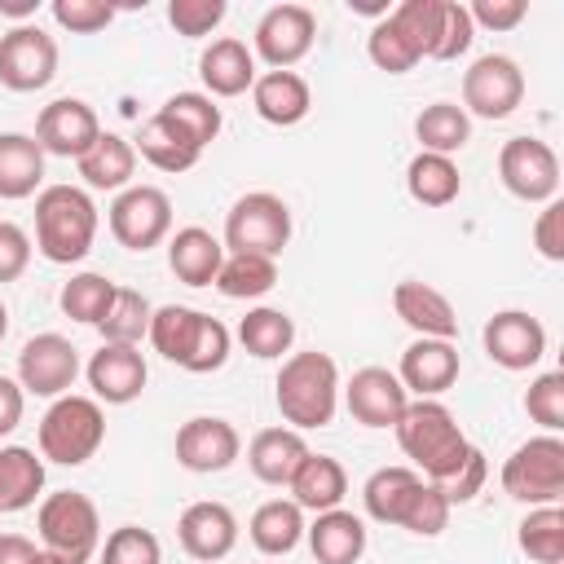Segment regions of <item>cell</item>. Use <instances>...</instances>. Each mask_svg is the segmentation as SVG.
Here are the masks:
<instances>
[{"label": "cell", "instance_id": "obj_45", "mask_svg": "<svg viewBox=\"0 0 564 564\" xmlns=\"http://www.w3.org/2000/svg\"><path fill=\"white\" fill-rule=\"evenodd\" d=\"M366 57H370L379 70H388V75H405V70H414V66H419V53H414V48H410V40L392 26V18H388V13L370 26V35H366Z\"/></svg>", "mask_w": 564, "mask_h": 564}, {"label": "cell", "instance_id": "obj_17", "mask_svg": "<svg viewBox=\"0 0 564 564\" xmlns=\"http://www.w3.org/2000/svg\"><path fill=\"white\" fill-rule=\"evenodd\" d=\"M344 405L361 427H397V419L410 405V392L401 388L397 370L388 366H361L344 383Z\"/></svg>", "mask_w": 564, "mask_h": 564}, {"label": "cell", "instance_id": "obj_6", "mask_svg": "<svg viewBox=\"0 0 564 564\" xmlns=\"http://www.w3.org/2000/svg\"><path fill=\"white\" fill-rule=\"evenodd\" d=\"M286 242H291V207L278 194L251 189L225 212V251L278 260Z\"/></svg>", "mask_w": 564, "mask_h": 564}, {"label": "cell", "instance_id": "obj_22", "mask_svg": "<svg viewBox=\"0 0 564 564\" xmlns=\"http://www.w3.org/2000/svg\"><path fill=\"white\" fill-rule=\"evenodd\" d=\"M304 458H308V441H304V432H295L286 423L282 427H260L251 436V445H247L251 476L260 485H273V489H286Z\"/></svg>", "mask_w": 564, "mask_h": 564}, {"label": "cell", "instance_id": "obj_23", "mask_svg": "<svg viewBox=\"0 0 564 564\" xmlns=\"http://www.w3.org/2000/svg\"><path fill=\"white\" fill-rule=\"evenodd\" d=\"M198 79H203V88H207L212 101H216V97H242V93H251V84H256V53H251L242 40L220 35V40H212V44L203 48V57H198Z\"/></svg>", "mask_w": 564, "mask_h": 564}, {"label": "cell", "instance_id": "obj_38", "mask_svg": "<svg viewBox=\"0 0 564 564\" xmlns=\"http://www.w3.org/2000/svg\"><path fill=\"white\" fill-rule=\"evenodd\" d=\"M212 286H216L225 300H260V295H269V291L278 286V260L225 251V264H220V273H216Z\"/></svg>", "mask_w": 564, "mask_h": 564}, {"label": "cell", "instance_id": "obj_54", "mask_svg": "<svg viewBox=\"0 0 564 564\" xmlns=\"http://www.w3.org/2000/svg\"><path fill=\"white\" fill-rule=\"evenodd\" d=\"M31 264V234L13 220H0V286L18 282Z\"/></svg>", "mask_w": 564, "mask_h": 564}, {"label": "cell", "instance_id": "obj_10", "mask_svg": "<svg viewBox=\"0 0 564 564\" xmlns=\"http://www.w3.org/2000/svg\"><path fill=\"white\" fill-rule=\"evenodd\" d=\"M53 75H57V40L44 26L22 22L0 35V84L9 93H40L53 84Z\"/></svg>", "mask_w": 564, "mask_h": 564}, {"label": "cell", "instance_id": "obj_35", "mask_svg": "<svg viewBox=\"0 0 564 564\" xmlns=\"http://www.w3.org/2000/svg\"><path fill=\"white\" fill-rule=\"evenodd\" d=\"M405 189L414 203L423 207H449L463 189V176H458V163L445 159V154H427L419 150L410 163H405Z\"/></svg>", "mask_w": 564, "mask_h": 564}, {"label": "cell", "instance_id": "obj_53", "mask_svg": "<svg viewBox=\"0 0 564 564\" xmlns=\"http://www.w3.org/2000/svg\"><path fill=\"white\" fill-rule=\"evenodd\" d=\"M533 247H538V256L551 260V264L564 260V203H560V198L542 203V212H538V220H533Z\"/></svg>", "mask_w": 564, "mask_h": 564}, {"label": "cell", "instance_id": "obj_15", "mask_svg": "<svg viewBox=\"0 0 564 564\" xmlns=\"http://www.w3.org/2000/svg\"><path fill=\"white\" fill-rule=\"evenodd\" d=\"M485 352L502 370H533L546 357V326L524 308H502L480 330Z\"/></svg>", "mask_w": 564, "mask_h": 564}, {"label": "cell", "instance_id": "obj_7", "mask_svg": "<svg viewBox=\"0 0 564 564\" xmlns=\"http://www.w3.org/2000/svg\"><path fill=\"white\" fill-rule=\"evenodd\" d=\"M502 494L524 507H551L564 494V441L555 432L529 436L502 463Z\"/></svg>", "mask_w": 564, "mask_h": 564}, {"label": "cell", "instance_id": "obj_33", "mask_svg": "<svg viewBox=\"0 0 564 564\" xmlns=\"http://www.w3.org/2000/svg\"><path fill=\"white\" fill-rule=\"evenodd\" d=\"M132 150L150 163V167H159V172H172V176H181V172H189L194 163H198V145H189L159 110L141 123V132H137V141H132Z\"/></svg>", "mask_w": 564, "mask_h": 564}, {"label": "cell", "instance_id": "obj_20", "mask_svg": "<svg viewBox=\"0 0 564 564\" xmlns=\"http://www.w3.org/2000/svg\"><path fill=\"white\" fill-rule=\"evenodd\" d=\"M392 313L419 335V339H454L458 335V313L445 300V291H436L432 282L419 278H401L392 286Z\"/></svg>", "mask_w": 564, "mask_h": 564}, {"label": "cell", "instance_id": "obj_44", "mask_svg": "<svg viewBox=\"0 0 564 564\" xmlns=\"http://www.w3.org/2000/svg\"><path fill=\"white\" fill-rule=\"evenodd\" d=\"M101 564H163V546L150 529L141 524H119L106 533V542L97 546Z\"/></svg>", "mask_w": 564, "mask_h": 564}, {"label": "cell", "instance_id": "obj_4", "mask_svg": "<svg viewBox=\"0 0 564 564\" xmlns=\"http://www.w3.org/2000/svg\"><path fill=\"white\" fill-rule=\"evenodd\" d=\"M106 441V414L101 401L66 392L57 397L40 419V458L57 467H84Z\"/></svg>", "mask_w": 564, "mask_h": 564}, {"label": "cell", "instance_id": "obj_43", "mask_svg": "<svg viewBox=\"0 0 564 564\" xmlns=\"http://www.w3.org/2000/svg\"><path fill=\"white\" fill-rule=\"evenodd\" d=\"M441 13H445V0H401L397 9H388L392 26L410 40V48L423 57H432L436 48V35H441Z\"/></svg>", "mask_w": 564, "mask_h": 564}, {"label": "cell", "instance_id": "obj_51", "mask_svg": "<svg viewBox=\"0 0 564 564\" xmlns=\"http://www.w3.org/2000/svg\"><path fill=\"white\" fill-rule=\"evenodd\" d=\"M476 40V26L467 18V4L458 0H445V13H441V35H436V48H432V62H458Z\"/></svg>", "mask_w": 564, "mask_h": 564}, {"label": "cell", "instance_id": "obj_18", "mask_svg": "<svg viewBox=\"0 0 564 564\" xmlns=\"http://www.w3.org/2000/svg\"><path fill=\"white\" fill-rule=\"evenodd\" d=\"M88 388H93V401H106V405H128L145 392V379H150V366L141 357V348H128V344H101L88 366Z\"/></svg>", "mask_w": 564, "mask_h": 564}, {"label": "cell", "instance_id": "obj_29", "mask_svg": "<svg viewBox=\"0 0 564 564\" xmlns=\"http://www.w3.org/2000/svg\"><path fill=\"white\" fill-rule=\"evenodd\" d=\"M44 189V150L26 132H0V198L18 203Z\"/></svg>", "mask_w": 564, "mask_h": 564}, {"label": "cell", "instance_id": "obj_2", "mask_svg": "<svg viewBox=\"0 0 564 564\" xmlns=\"http://www.w3.org/2000/svg\"><path fill=\"white\" fill-rule=\"evenodd\" d=\"M273 401H278V414L286 419V427L295 432H313V427H326L339 410V366L330 352H317V348H304V352H291L273 379Z\"/></svg>", "mask_w": 564, "mask_h": 564}, {"label": "cell", "instance_id": "obj_8", "mask_svg": "<svg viewBox=\"0 0 564 564\" xmlns=\"http://www.w3.org/2000/svg\"><path fill=\"white\" fill-rule=\"evenodd\" d=\"M106 225L119 247L128 251H150L172 234V198L159 185H128L115 194Z\"/></svg>", "mask_w": 564, "mask_h": 564}, {"label": "cell", "instance_id": "obj_3", "mask_svg": "<svg viewBox=\"0 0 564 564\" xmlns=\"http://www.w3.org/2000/svg\"><path fill=\"white\" fill-rule=\"evenodd\" d=\"M97 242V203L79 185H44L35 194V251L48 264H79Z\"/></svg>", "mask_w": 564, "mask_h": 564}, {"label": "cell", "instance_id": "obj_11", "mask_svg": "<svg viewBox=\"0 0 564 564\" xmlns=\"http://www.w3.org/2000/svg\"><path fill=\"white\" fill-rule=\"evenodd\" d=\"M317 40V13L308 4H273L260 13L256 35H251V53L269 66V70H291L295 62L308 57Z\"/></svg>", "mask_w": 564, "mask_h": 564}, {"label": "cell", "instance_id": "obj_14", "mask_svg": "<svg viewBox=\"0 0 564 564\" xmlns=\"http://www.w3.org/2000/svg\"><path fill=\"white\" fill-rule=\"evenodd\" d=\"M242 454V436L229 419L220 414H194L176 427V463L185 471H198V476H212V471H225L234 467Z\"/></svg>", "mask_w": 564, "mask_h": 564}, {"label": "cell", "instance_id": "obj_32", "mask_svg": "<svg viewBox=\"0 0 564 564\" xmlns=\"http://www.w3.org/2000/svg\"><path fill=\"white\" fill-rule=\"evenodd\" d=\"M419 485H423V476L414 467H379L361 485V507L379 524H401V516H405V507H410Z\"/></svg>", "mask_w": 564, "mask_h": 564}, {"label": "cell", "instance_id": "obj_37", "mask_svg": "<svg viewBox=\"0 0 564 564\" xmlns=\"http://www.w3.org/2000/svg\"><path fill=\"white\" fill-rule=\"evenodd\" d=\"M159 115L189 141V145H198V150H207L216 137H220V106L207 97V93H172L163 106H159Z\"/></svg>", "mask_w": 564, "mask_h": 564}, {"label": "cell", "instance_id": "obj_24", "mask_svg": "<svg viewBox=\"0 0 564 564\" xmlns=\"http://www.w3.org/2000/svg\"><path fill=\"white\" fill-rule=\"evenodd\" d=\"M251 106L264 123L273 128H295L308 119L313 110V93H308V79L295 75V70H264L256 75L251 84Z\"/></svg>", "mask_w": 564, "mask_h": 564}, {"label": "cell", "instance_id": "obj_55", "mask_svg": "<svg viewBox=\"0 0 564 564\" xmlns=\"http://www.w3.org/2000/svg\"><path fill=\"white\" fill-rule=\"evenodd\" d=\"M524 13H529L524 0H476V4H467L471 26H485V31H511V26L524 22Z\"/></svg>", "mask_w": 564, "mask_h": 564}, {"label": "cell", "instance_id": "obj_56", "mask_svg": "<svg viewBox=\"0 0 564 564\" xmlns=\"http://www.w3.org/2000/svg\"><path fill=\"white\" fill-rule=\"evenodd\" d=\"M22 410H26V392L18 379L0 375V436H9L18 423H22Z\"/></svg>", "mask_w": 564, "mask_h": 564}, {"label": "cell", "instance_id": "obj_19", "mask_svg": "<svg viewBox=\"0 0 564 564\" xmlns=\"http://www.w3.org/2000/svg\"><path fill=\"white\" fill-rule=\"evenodd\" d=\"M176 538H181L185 555H194L203 564H216L238 542V516L216 498H198L176 516Z\"/></svg>", "mask_w": 564, "mask_h": 564}, {"label": "cell", "instance_id": "obj_47", "mask_svg": "<svg viewBox=\"0 0 564 564\" xmlns=\"http://www.w3.org/2000/svg\"><path fill=\"white\" fill-rule=\"evenodd\" d=\"M449 511H454V507L445 502V494H441L432 480H423V485L414 489V498H410V507H405V516H401L397 529L419 533V538H436V533H445Z\"/></svg>", "mask_w": 564, "mask_h": 564}, {"label": "cell", "instance_id": "obj_46", "mask_svg": "<svg viewBox=\"0 0 564 564\" xmlns=\"http://www.w3.org/2000/svg\"><path fill=\"white\" fill-rule=\"evenodd\" d=\"M229 344H234L229 326H225L220 317L203 313L198 335H194V348H189V357H185L181 370H189V375H212V370H220V366L229 361Z\"/></svg>", "mask_w": 564, "mask_h": 564}, {"label": "cell", "instance_id": "obj_60", "mask_svg": "<svg viewBox=\"0 0 564 564\" xmlns=\"http://www.w3.org/2000/svg\"><path fill=\"white\" fill-rule=\"evenodd\" d=\"M35 564H62V560H57V555H48V551L40 546V555H35Z\"/></svg>", "mask_w": 564, "mask_h": 564}, {"label": "cell", "instance_id": "obj_12", "mask_svg": "<svg viewBox=\"0 0 564 564\" xmlns=\"http://www.w3.org/2000/svg\"><path fill=\"white\" fill-rule=\"evenodd\" d=\"M498 176L520 203H551L560 194V159L542 137H511L498 150Z\"/></svg>", "mask_w": 564, "mask_h": 564}, {"label": "cell", "instance_id": "obj_30", "mask_svg": "<svg viewBox=\"0 0 564 564\" xmlns=\"http://www.w3.org/2000/svg\"><path fill=\"white\" fill-rule=\"evenodd\" d=\"M44 494V458L26 445H0V516L35 507Z\"/></svg>", "mask_w": 564, "mask_h": 564}, {"label": "cell", "instance_id": "obj_21", "mask_svg": "<svg viewBox=\"0 0 564 564\" xmlns=\"http://www.w3.org/2000/svg\"><path fill=\"white\" fill-rule=\"evenodd\" d=\"M397 379L410 397H441L458 379V348L454 339H414L401 352Z\"/></svg>", "mask_w": 564, "mask_h": 564}, {"label": "cell", "instance_id": "obj_25", "mask_svg": "<svg viewBox=\"0 0 564 564\" xmlns=\"http://www.w3.org/2000/svg\"><path fill=\"white\" fill-rule=\"evenodd\" d=\"M225 264V242L203 229V225H185L167 238V269L176 273V282L185 286H212L216 273Z\"/></svg>", "mask_w": 564, "mask_h": 564}, {"label": "cell", "instance_id": "obj_26", "mask_svg": "<svg viewBox=\"0 0 564 564\" xmlns=\"http://www.w3.org/2000/svg\"><path fill=\"white\" fill-rule=\"evenodd\" d=\"M286 489H291V502H295L300 511L322 516V511H335V507L344 502V494H348V471H344L339 458L308 449V458L300 463V471L291 476Z\"/></svg>", "mask_w": 564, "mask_h": 564}, {"label": "cell", "instance_id": "obj_59", "mask_svg": "<svg viewBox=\"0 0 564 564\" xmlns=\"http://www.w3.org/2000/svg\"><path fill=\"white\" fill-rule=\"evenodd\" d=\"M4 335H9V308H4V300H0V344H4Z\"/></svg>", "mask_w": 564, "mask_h": 564}, {"label": "cell", "instance_id": "obj_52", "mask_svg": "<svg viewBox=\"0 0 564 564\" xmlns=\"http://www.w3.org/2000/svg\"><path fill=\"white\" fill-rule=\"evenodd\" d=\"M485 480H489V463H485V454L471 445V454L463 458V467H458L445 485H436V489L445 494V502H449V507H458V502H471V498L485 489Z\"/></svg>", "mask_w": 564, "mask_h": 564}, {"label": "cell", "instance_id": "obj_58", "mask_svg": "<svg viewBox=\"0 0 564 564\" xmlns=\"http://www.w3.org/2000/svg\"><path fill=\"white\" fill-rule=\"evenodd\" d=\"M0 18H13V26H22L26 18H35V0H0Z\"/></svg>", "mask_w": 564, "mask_h": 564}, {"label": "cell", "instance_id": "obj_27", "mask_svg": "<svg viewBox=\"0 0 564 564\" xmlns=\"http://www.w3.org/2000/svg\"><path fill=\"white\" fill-rule=\"evenodd\" d=\"M308 551L317 564H357L366 555V520L335 507V511H322L308 529Z\"/></svg>", "mask_w": 564, "mask_h": 564}, {"label": "cell", "instance_id": "obj_57", "mask_svg": "<svg viewBox=\"0 0 564 564\" xmlns=\"http://www.w3.org/2000/svg\"><path fill=\"white\" fill-rule=\"evenodd\" d=\"M40 546L26 533H0V564H35Z\"/></svg>", "mask_w": 564, "mask_h": 564}, {"label": "cell", "instance_id": "obj_50", "mask_svg": "<svg viewBox=\"0 0 564 564\" xmlns=\"http://www.w3.org/2000/svg\"><path fill=\"white\" fill-rule=\"evenodd\" d=\"M53 22L70 35H97L115 22V9L101 4V0H53Z\"/></svg>", "mask_w": 564, "mask_h": 564}, {"label": "cell", "instance_id": "obj_9", "mask_svg": "<svg viewBox=\"0 0 564 564\" xmlns=\"http://www.w3.org/2000/svg\"><path fill=\"white\" fill-rule=\"evenodd\" d=\"M524 101V70L507 53H485L463 70V110L467 119H507Z\"/></svg>", "mask_w": 564, "mask_h": 564}, {"label": "cell", "instance_id": "obj_5", "mask_svg": "<svg viewBox=\"0 0 564 564\" xmlns=\"http://www.w3.org/2000/svg\"><path fill=\"white\" fill-rule=\"evenodd\" d=\"M35 533L40 546L48 555H57L62 564H88L101 546V516L97 502L79 489H57L40 502L35 511Z\"/></svg>", "mask_w": 564, "mask_h": 564}, {"label": "cell", "instance_id": "obj_13", "mask_svg": "<svg viewBox=\"0 0 564 564\" xmlns=\"http://www.w3.org/2000/svg\"><path fill=\"white\" fill-rule=\"evenodd\" d=\"M75 379H79V348L66 335L44 330V335H31L22 344V352H18V383H22V392L57 401V397H66L75 388Z\"/></svg>", "mask_w": 564, "mask_h": 564}, {"label": "cell", "instance_id": "obj_42", "mask_svg": "<svg viewBox=\"0 0 564 564\" xmlns=\"http://www.w3.org/2000/svg\"><path fill=\"white\" fill-rule=\"evenodd\" d=\"M115 291H119V286H115L106 273H75V278L62 286L57 304H62V313H66L70 322H79V326H97V322L110 313Z\"/></svg>", "mask_w": 564, "mask_h": 564}, {"label": "cell", "instance_id": "obj_16", "mask_svg": "<svg viewBox=\"0 0 564 564\" xmlns=\"http://www.w3.org/2000/svg\"><path fill=\"white\" fill-rule=\"evenodd\" d=\"M101 137L97 110L84 97H57L35 115V145L57 159H79Z\"/></svg>", "mask_w": 564, "mask_h": 564}, {"label": "cell", "instance_id": "obj_39", "mask_svg": "<svg viewBox=\"0 0 564 564\" xmlns=\"http://www.w3.org/2000/svg\"><path fill=\"white\" fill-rule=\"evenodd\" d=\"M198 322H203L198 308H189V304H163V308L150 313V335L145 339L154 344L159 357H167L172 366H185V357L194 348V335H198Z\"/></svg>", "mask_w": 564, "mask_h": 564}, {"label": "cell", "instance_id": "obj_40", "mask_svg": "<svg viewBox=\"0 0 564 564\" xmlns=\"http://www.w3.org/2000/svg\"><path fill=\"white\" fill-rule=\"evenodd\" d=\"M516 546L533 564H564V511H560V502L529 507V516L516 524Z\"/></svg>", "mask_w": 564, "mask_h": 564}, {"label": "cell", "instance_id": "obj_49", "mask_svg": "<svg viewBox=\"0 0 564 564\" xmlns=\"http://www.w3.org/2000/svg\"><path fill=\"white\" fill-rule=\"evenodd\" d=\"M167 22L185 40H203L225 22V0H167Z\"/></svg>", "mask_w": 564, "mask_h": 564}, {"label": "cell", "instance_id": "obj_36", "mask_svg": "<svg viewBox=\"0 0 564 564\" xmlns=\"http://www.w3.org/2000/svg\"><path fill=\"white\" fill-rule=\"evenodd\" d=\"M238 344H242L251 357H260V361H278V357L291 352V344H295V322H291V313H282V308L256 304V308H247V317L238 322Z\"/></svg>", "mask_w": 564, "mask_h": 564}, {"label": "cell", "instance_id": "obj_28", "mask_svg": "<svg viewBox=\"0 0 564 564\" xmlns=\"http://www.w3.org/2000/svg\"><path fill=\"white\" fill-rule=\"evenodd\" d=\"M75 167H79V176H84L88 189H115V194H119V189H128L132 176H137V150H132L128 137L101 132V137L75 159Z\"/></svg>", "mask_w": 564, "mask_h": 564}, {"label": "cell", "instance_id": "obj_1", "mask_svg": "<svg viewBox=\"0 0 564 564\" xmlns=\"http://www.w3.org/2000/svg\"><path fill=\"white\" fill-rule=\"evenodd\" d=\"M392 432H397L401 454H405L432 485H445V480L463 467V458L471 454V441L463 436L454 410H449L445 401H436V397H414V401L405 405V414L397 419Z\"/></svg>", "mask_w": 564, "mask_h": 564}, {"label": "cell", "instance_id": "obj_41", "mask_svg": "<svg viewBox=\"0 0 564 564\" xmlns=\"http://www.w3.org/2000/svg\"><path fill=\"white\" fill-rule=\"evenodd\" d=\"M150 313H154V304H150L141 291L119 286L115 300H110V313L97 322V330H101L106 344H128V348H137V344L150 335Z\"/></svg>", "mask_w": 564, "mask_h": 564}, {"label": "cell", "instance_id": "obj_31", "mask_svg": "<svg viewBox=\"0 0 564 564\" xmlns=\"http://www.w3.org/2000/svg\"><path fill=\"white\" fill-rule=\"evenodd\" d=\"M304 529H308L304 524V511L291 498L260 502L251 511V524H247V533H251V542H256L260 555H291L304 542Z\"/></svg>", "mask_w": 564, "mask_h": 564}, {"label": "cell", "instance_id": "obj_48", "mask_svg": "<svg viewBox=\"0 0 564 564\" xmlns=\"http://www.w3.org/2000/svg\"><path fill=\"white\" fill-rule=\"evenodd\" d=\"M524 410H529L533 423H542V432L560 436V427H564V375L560 370L538 375L524 392Z\"/></svg>", "mask_w": 564, "mask_h": 564}, {"label": "cell", "instance_id": "obj_34", "mask_svg": "<svg viewBox=\"0 0 564 564\" xmlns=\"http://www.w3.org/2000/svg\"><path fill=\"white\" fill-rule=\"evenodd\" d=\"M414 137H419V150L454 159L471 141V119H467V110L458 101H432V106L419 110Z\"/></svg>", "mask_w": 564, "mask_h": 564}]
</instances>
